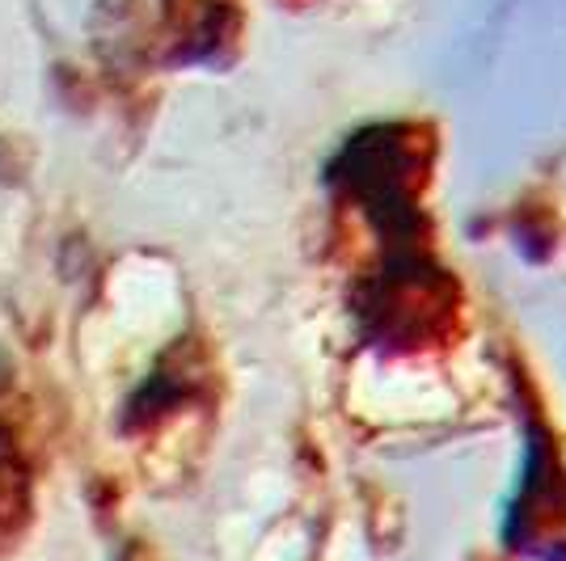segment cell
Returning a JSON list of instances; mask_svg holds the SVG:
<instances>
[{
	"mask_svg": "<svg viewBox=\"0 0 566 561\" xmlns=\"http://www.w3.org/2000/svg\"><path fill=\"white\" fill-rule=\"evenodd\" d=\"M30 523V468L9 431H0V544L18 540Z\"/></svg>",
	"mask_w": 566,
	"mask_h": 561,
	"instance_id": "1",
	"label": "cell"
}]
</instances>
